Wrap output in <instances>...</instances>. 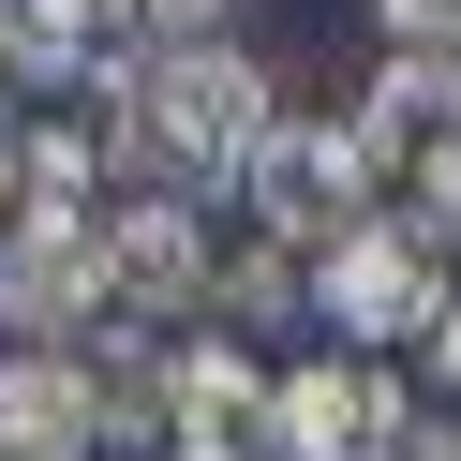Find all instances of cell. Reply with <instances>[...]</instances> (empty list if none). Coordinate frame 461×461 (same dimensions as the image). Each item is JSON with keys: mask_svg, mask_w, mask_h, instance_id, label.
<instances>
[{"mask_svg": "<svg viewBox=\"0 0 461 461\" xmlns=\"http://www.w3.org/2000/svg\"><path fill=\"white\" fill-rule=\"evenodd\" d=\"M298 312H312V253H283V239H239V253H209V328L268 342V328H298Z\"/></svg>", "mask_w": 461, "mask_h": 461, "instance_id": "11", "label": "cell"}, {"mask_svg": "<svg viewBox=\"0 0 461 461\" xmlns=\"http://www.w3.org/2000/svg\"><path fill=\"white\" fill-rule=\"evenodd\" d=\"M417 357H431V387H447V402H461V298H447V312H431V342H417Z\"/></svg>", "mask_w": 461, "mask_h": 461, "instance_id": "15", "label": "cell"}, {"mask_svg": "<svg viewBox=\"0 0 461 461\" xmlns=\"http://www.w3.org/2000/svg\"><path fill=\"white\" fill-rule=\"evenodd\" d=\"M387 15V45H417V60H461V0H372Z\"/></svg>", "mask_w": 461, "mask_h": 461, "instance_id": "14", "label": "cell"}, {"mask_svg": "<svg viewBox=\"0 0 461 461\" xmlns=\"http://www.w3.org/2000/svg\"><path fill=\"white\" fill-rule=\"evenodd\" d=\"M104 164H120V149L60 104V120H31L15 149H0V179H15V209H104Z\"/></svg>", "mask_w": 461, "mask_h": 461, "instance_id": "12", "label": "cell"}, {"mask_svg": "<svg viewBox=\"0 0 461 461\" xmlns=\"http://www.w3.org/2000/svg\"><path fill=\"white\" fill-rule=\"evenodd\" d=\"M104 31H120L104 0H0V75H15V90H45V104H75L104 60H120Z\"/></svg>", "mask_w": 461, "mask_h": 461, "instance_id": "10", "label": "cell"}, {"mask_svg": "<svg viewBox=\"0 0 461 461\" xmlns=\"http://www.w3.org/2000/svg\"><path fill=\"white\" fill-rule=\"evenodd\" d=\"M0 223H15V179H0Z\"/></svg>", "mask_w": 461, "mask_h": 461, "instance_id": "16", "label": "cell"}, {"mask_svg": "<svg viewBox=\"0 0 461 461\" xmlns=\"http://www.w3.org/2000/svg\"><path fill=\"white\" fill-rule=\"evenodd\" d=\"M447 223L431 209H372L342 223L328 253H312V328L342 342V357H402V342H431V312H447Z\"/></svg>", "mask_w": 461, "mask_h": 461, "instance_id": "2", "label": "cell"}, {"mask_svg": "<svg viewBox=\"0 0 461 461\" xmlns=\"http://www.w3.org/2000/svg\"><path fill=\"white\" fill-rule=\"evenodd\" d=\"M268 120H283V75H268V45H134V149L164 164V194H239V164L268 149Z\"/></svg>", "mask_w": 461, "mask_h": 461, "instance_id": "1", "label": "cell"}, {"mask_svg": "<svg viewBox=\"0 0 461 461\" xmlns=\"http://www.w3.org/2000/svg\"><path fill=\"white\" fill-rule=\"evenodd\" d=\"M239 194H253V239H283V253H328L342 223H372V209H387V179H372L357 120H298V104H283V120H268V149L239 164Z\"/></svg>", "mask_w": 461, "mask_h": 461, "instance_id": "3", "label": "cell"}, {"mask_svg": "<svg viewBox=\"0 0 461 461\" xmlns=\"http://www.w3.org/2000/svg\"><path fill=\"white\" fill-rule=\"evenodd\" d=\"M104 298H120V328L209 312V209L194 194H120L104 209Z\"/></svg>", "mask_w": 461, "mask_h": 461, "instance_id": "7", "label": "cell"}, {"mask_svg": "<svg viewBox=\"0 0 461 461\" xmlns=\"http://www.w3.org/2000/svg\"><path fill=\"white\" fill-rule=\"evenodd\" d=\"M0 461H104V387L75 342H0Z\"/></svg>", "mask_w": 461, "mask_h": 461, "instance_id": "9", "label": "cell"}, {"mask_svg": "<svg viewBox=\"0 0 461 461\" xmlns=\"http://www.w3.org/2000/svg\"><path fill=\"white\" fill-rule=\"evenodd\" d=\"M164 447H194V461L268 447V357H253L239 328H194L179 357H164Z\"/></svg>", "mask_w": 461, "mask_h": 461, "instance_id": "8", "label": "cell"}, {"mask_svg": "<svg viewBox=\"0 0 461 461\" xmlns=\"http://www.w3.org/2000/svg\"><path fill=\"white\" fill-rule=\"evenodd\" d=\"M357 149H372V179H387V209H417L431 179H447V149H461V60H417V45H387V60L357 75Z\"/></svg>", "mask_w": 461, "mask_h": 461, "instance_id": "5", "label": "cell"}, {"mask_svg": "<svg viewBox=\"0 0 461 461\" xmlns=\"http://www.w3.org/2000/svg\"><path fill=\"white\" fill-rule=\"evenodd\" d=\"M402 417L387 357H268V461H372V431Z\"/></svg>", "mask_w": 461, "mask_h": 461, "instance_id": "6", "label": "cell"}, {"mask_svg": "<svg viewBox=\"0 0 461 461\" xmlns=\"http://www.w3.org/2000/svg\"><path fill=\"white\" fill-rule=\"evenodd\" d=\"M0 328L15 342L120 328V298H104V209H15L0 223Z\"/></svg>", "mask_w": 461, "mask_h": 461, "instance_id": "4", "label": "cell"}, {"mask_svg": "<svg viewBox=\"0 0 461 461\" xmlns=\"http://www.w3.org/2000/svg\"><path fill=\"white\" fill-rule=\"evenodd\" d=\"M104 15H120L149 60H164V45H223V31H239V0H104Z\"/></svg>", "mask_w": 461, "mask_h": 461, "instance_id": "13", "label": "cell"}, {"mask_svg": "<svg viewBox=\"0 0 461 461\" xmlns=\"http://www.w3.org/2000/svg\"><path fill=\"white\" fill-rule=\"evenodd\" d=\"M164 461H194V447H164Z\"/></svg>", "mask_w": 461, "mask_h": 461, "instance_id": "17", "label": "cell"}]
</instances>
